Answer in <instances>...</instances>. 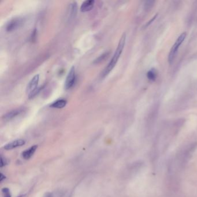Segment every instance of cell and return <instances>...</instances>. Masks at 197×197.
<instances>
[{
  "label": "cell",
  "instance_id": "1",
  "mask_svg": "<svg viewBox=\"0 0 197 197\" xmlns=\"http://www.w3.org/2000/svg\"><path fill=\"white\" fill-rule=\"evenodd\" d=\"M125 40H126V35L125 34H123V36H121L120 40H119L118 42V47L111 59V60L110 61V62L109 63L108 65H107V67H106V68L104 69V71L102 72V74H101V77L102 78H105L107 76H108V75L112 71V70L115 68V67L116 66L118 61V59L123 52V50L124 49L125 44Z\"/></svg>",
  "mask_w": 197,
  "mask_h": 197
},
{
  "label": "cell",
  "instance_id": "2",
  "mask_svg": "<svg viewBox=\"0 0 197 197\" xmlns=\"http://www.w3.org/2000/svg\"><path fill=\"white\" fill-rule=\"evenodd\" d=\"M186 37H187V33L186 32L182 33L179 36V37L177 38L175 43L171 47L169 55H168V62L170 64H172V63L175 60L180 46L183 43V42L184 41Z\"/></svg>",
  "mask_w": 197,
  "mask_h": 197
},
{
  "label": "cell",
  "instance_id": "3",
  "mask_svg": "<svg viewBox=\"0 0 197 197\" xmlns=\"http://www.w3.org/2000/svg\"><path fill=\"white\" fill-rule=\"evenodd\" d=\"M23 19L22 17H15L10 20L6 25V30L8 32L15 31L19 29L23 24Z\"/></svg>",
  "mask_w": 197,
  "mask_h": 197
},
{
  "label": "cell",
  "instance_id": "4",
  "mask_svg": "<svg viewBox=\"0 0 197 197\" xmlns=\"http://www.w3.org/2000/svg\"><path fill=\"white\" fill-rule=\"evenodd\" d=\"M76 79L77 78H76L75 70V67L73 66L70 69L68 74V75L66 78V80L65 83V87L67 90L70 89L74 86L76 82Z\"/></svg>",
  "mask_w": 197,
  "mask_h": 197
},
{
  "label": "cell",
  "instance_id": "5",
  "mask_svg": "<svg viewBox=\"0 0 197 197\" xmlns=\"http://www.w3.org/2000/svg\"><path fill=\"white\" fill-rule=\"evenodd\" d=\"M39 80H40V75L38 74H37L31 79V80L28 83L26 88L27 93H29V94L38 87Z\"/></svg>",
  "mask_w": 197,
  "mask_h": 197
},
{
  "label": "cell",
  "instance_id": "6",
  "mask_svg": "<svg viewBox=\"0 0 197 197\" xmlns=\"http://www.w3.org/2000/svg\"><path fill=\"white\" fill-rule=\"evenodd\" d=\"M23 112H24V108L16 109L12 110V111L9 112L8 113H7L6 114H5L3 116V118L6 120H10L13 119V118L17 117V116L20 115Z\"/></svg>",
  "mask_w": 197,
  "mask_h": 197
},
{
  "label": "cell",
  "instance_id": "7",
  "mask_svg": "<svg viewBox=\"0 0 197 197\" xmlns=\"http://www.w3.org/2000/svg\"><path fill=\"white\" fill-rule=\"evenodd\" d=\"M25 144V141L23 139H16L13 142L5 145L3 148L5 150H11L19 146H22Z\"/></svg>",
  "mask_w": 197,
  "mask_h": 197
},
{
  "label": "cell",
  "instance_id": "8",
  "mask_svg": "<svg viewBox=\"0 0 197 197\" xmlns=\"http://www.w3.org/2000/svg\"><path fill=\"white\" fill-rule=\"evenodd\" d=\"M95 1L94 0H86L84 1L80 6V11L82 12H86L91 10L94 5Z\"/></svg>",
  "mask_w": 197,
  "mask_h": 197
},
{
  "label": "cell",
  "instance_id": "9",
  "mask_svg": "<svg viewBox=\"0 0 197 197\" xmlns=\"http://www.w3.org/2000/svg\"><path fill=\"white\" fill-rule=\"evenodd\" d=\"M78 10V5L76 2H72L70 5V9H69V17L68 19L70 20H74L77 14Z\"/></svg>",
  "mask_w": 197,
  "mask_h": 197
},
{
  "label": "cell",
  "instance_id": "10",
  "mask_svg": "<svg viewBox=\"0 0 197 197\" xmlns=\"http://www.w3.org/2000/svg\"><path fill=\"white\" fill-rule=\"evenodd\" d=\"M37 148H38L37 145H34V146H31V148H30L29 149L25 150L22 154V157L25 159H30L33 156V155L34 154V153L36 152L37 149Z\"/></svg>",
  "mask_w": 197,
  "mask_h": 197
},
{
  "label": "cell",
  "instance_id": "11",
  "mask_svg": "<svg viewBox=\"0 0 197 197\" xmlns=\"http://www.w3.org/2000/svg\"><path fill=\"white\" fill-rule=\"evenodd\" d=\"M67 104V101L66 100H63V99H61V100H57V101H54V102H53L50 105V107L53 108L61 109V108H64L66 106Z\"/></svg>",
  "mask_w": 197,
  "mask_h": 197
},
{
  "label": "cell",
  "instance_id": "12",
  "mask_svg": "<svg viewBox=\"0 0 197 197\" xmlns=\"http://www.w3.org/2000/svg\"><path fill=\"white\" fill-rule=\"evenodd\" d=\"M147 78L150 81H155L157 78V72L156 70L154 68L150 70L147 73Z\"/></svg>",
  "mask_w": 197,
  "mask_h": 197
},
{
  "label": "cell",
  "instance_id": "13",
  "mask_svg": "<svg viewBox=\"0 0 197 197\" xmlns=\"http://www.w3.org/2000/svg\"><path fill=\"white\" fill-rule=\"evenodd\" d=\"M109 56V53L107 52V53H104L103 54L101 55L99 57H98L96 60H95L94 63L95 64H98L100 63H101L102 61H103L106 58H107V57H108Z\"/></svg>",
  "mask_w": 197,
  "mask_h": 197
},
{
  "label": "cell",
  "instance_id": "14",
  "mask_svg": "<svg viewBox=\"0 0 197 197\" xmlns=\"http://www.w3.org/2000/svg\"><path fill=\"white\" fill-rule=\"evenodd\" d=\"M42 87H38L37 88H36L34 90H33L31 93H30L29 94V97L30 99L33 98L35 96H36L39 93H40V90H41Z\"/></svg>",
  "mask_w": 197,
  "mask_h": 197
},
{
  "label": "cell",
  "instance_id": "15",
  "mask_svg": "<svg viewBox=\"0 0 197 197\" xmlns=\"http://www.w3.org/2000/svg\"><path fill=\"white\" fill-rule=\"evenodd\" d=\"M2 193L3 197H11V194L10 190L8 188H3L2 189Z\"/></svg>",
  "mask_w": 197,
  "mask_h": 197
},
{
  "label": "cell",
  "instance_id": "16",
  "mask_svg": "<svg viewBox=\"0 0 197 197\" xmlns=\"http://www.w3.org/2000/svg\"><path fill=\"white\" fill-rule=\"evenodd\" d=\"M6 164H7L6 160L1 156V167L5 166V165H6Z\"/></svg>",
  "mask_w": 197,
  "mask_h": 197
},
{
  "label": "cell",
  "instance_id": "17",
  "mask_svg": "<svg viewBox=\"0 0 197 197\" xmlns=\"http://www.w3.org/2000/svg\"><path fill=\"white\" fill-rule=\"evenodd\" d=\"M36 34H37V30H36V29H35V30H34V31L33 32L32 36H31V38L32 41L34 40V39H36Z\"/></svg>",
  "mask_w": 197,
  "mask_h": 197
},
{
  "label": "cell",
  "instance_id": "18",
  "mask_svg": "<svg viewBox=\"0 0 197 197\" xmlns=\"http://www.w3.org/2000/svg\"><path fill=\"white\" fill-rule=\"evenodd\" d=\"M157 15H156V16H154V17L146 24V26H149L150 24H152V23L156 19V18L157 17Z\"/></svg>",
  "mask_w": 197,
  "mask_h": 197
},
{
  "label": "cell",
  "instance_id": "19",
  "mask_svg": "<svg viewBox=\"0 0 197 197\" xmlns=\"http://www.w3.org/2000/svg\"><path fill=\"white\" fill-rule=\"evenodd\" d=\"M43 197H53V195L50 193H47L45 194V195Z\"/></svg>",
  "mask_w": 197,
  "mask_h": 197
},
{
  "label": "cell",
  "instance_id": "20",
  "mask_svg": "<svg viewBox=\"0 0 197 197\" xmlns=\"http://www.w3.org/2000/svg\"><path fill=\"white\" fill-rule=\"evenodd\" d=\"M5 179V176H4V175H3V174L1 173V178H0V181L1 182H2V180H3V179Z\"/></svg>",
  "mask_w": 197,
  "mask_h": 197
},
{
  "label": "cell",
  "instance_id": "21",
  "mask_svg": "<svg viewBox=\"0 0 197 197\" xmlns=\"http://www.w3.org/2000/svg\"><path fill=\"white\" fill-rule=\"evenodd\" d=\"M24 196H19L18 197H24Z\"/></svg>",
  "mask_w": 197,
  "mask_h": 197
}]
</instances>
